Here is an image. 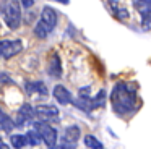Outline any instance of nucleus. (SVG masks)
Returning <instances> with one entry per match:
<instances>
[{
  "label": "nucleus",
  "instance_id": "2",
  "mask_svg": "<svg viewBox=\"0 0 151 149\" xmlns=\"http://www.w3.org/2000/svg\"><path fill=\"white\" fill-rule=\"evenodd\" d=\"M0 13L10 29H18L21 24V5L18 0H2Z\"/></svg>",
  "mask_w": 151,
  "mask_h": 149
},
{
  "label": "nucleus",
  "instance_id": "12",
  "mask_svg": "<svg viewBox=\"0 0 151 149\" xmlns=\"http://www.w3.org/2000/svg\"><path fill=\"white\" fill-rule=\"evenodd\" d=\"M24 89H26L28 94H39V96H47L49 94L47 86L42 81H26L24 83Z\"/></svg>",
  "mask_w": 151,
  "mask_h": 149
},
{
  "label": "nucleus",
  "instance_id": "1",
  "mask_svg": "<svg viewBox=\"0 0 151 149\" xmlns=\"http://www.w3.org/2000/svg\"><path fill=\"white\" fill-rule=\"evenodd\" d=\"M111 104L114 112L120 117L135 113L141 105L138 97V84L130 81H119L111 92Z\"/></svg>",
  "mask_w": 151,
  "mask_h": 149
},
{
  "label": "nucleus",
  "instance_id": "19",
  "mask_svg": "<svg viewBox=\"0 0 151 149\" xmlns=\"http://www.w3.org/2000/svg\"><path fill=\"white\" fill-rule=\"evenodd\" d=\"M0 149H10V148H8V146L5 144V143L2 141V139H0Z\"/></svg>",
  "mask_w": 151,
  "mask_h": 149
},
{
  "label": "nucleus",
  "instance_id": "17",
  "mask_svg": "<svg viewBox=\"0 0 151 149\" xmlns=\"http://www.w3.org/2000/svg\"><path fill=\"white\" fill-rule=\"evenodd\" d=\"M20 2H21V5H23L24 8H31L33 3H34V0H20Z\"/></svg>",
  "mask_w": 151,
  "mask_h": 149
},
{
  "label": "nucleus",
  "instance_id": "8",
  "mask_svg": "<svg viewBox=\"0 0 151 149\" xmlns=\"http://www.w3.org/2000/svg\"><path fill=\"white\" fill-rule=\"evenodd\" d=\"M52 94H54V97H55L57 102L62 104V105H67V104H70V102L73 100L72 92H70V91L67 89L65 86H62V84H57V86L54 87Z\"/></svg>",
  "mask_w": 151,
  "mask_h": 149
},
{
  "label": "nucleus",
  "instance_id": "3",
  "mask_svg": "<svg viewBox=\"0 0 151 149\" xmlns=\"http://www.w3.org/2000/svg\"><path fill=\"white\" fill-rule=\"evenodd\" d=\"M55 24H57V11L52 6H44L42 13H41V19L34 26V34L39 39H46L54 31Z\"/></svg>",
  "mask_w": 151,
  "mask_h": 149
},
{
  "label": "nucleus",
  "instance_id": "13",
  "mask_svg": "<svg viewBox=\"0 0 151 149\" xmlns=\"http://www.w3.org/2000/svg\"><path fill=\"white\" fill-rule=\"evenodd\" d=\"M34 109L29 105V104H24V105L20 107V110H18L17 113V125H23V123L29 122L31 118L34 117Z\"/></svg>",
  "mask_w": 151,
  "mask_h": 149
},
{
  "label": "nucleus",
  "instance_id": "6",
  "mask_svg": "<svg viewBox=\"0 0 151 149\" xmlns=\"http://www.w3.org/2000/svg\"><path fill=\"white\" fill-rule=\"evenodd\" d=\"M135 8L140 13L143 29H151V0H135Z\"/></svg>",
  "mask_w": 151,
  "mask_h": 149
},
{
  "label": "nucleus",
  "instance_id": "11",
  "mask_svg": "<svg viewBox=\"0 0 151 149\" xmlns=\"http://www.w3.org/2000/svg\"><path fill=\"white\" fill-rule=\"evenodd\" d=\"M109 6H111V11L119 21H127L128 19V10L122 5L117 0H109Z\"/></svg>",
  "mask_w": 151,
  "mask_h": 149
},
{
  "label": "nucleus",
  "instance_id": "18",
  "mask_svg": "<svg viewBox=\"0 0 151 149\" xmlns=\"http://www.w3.org/2000/svg\"><path fill=\"white\" fill-rule=\"evenodd\" d=\"M52 149H75V148H72V146H67V144H63V143H60V144L59 146H54V148Z\"/></svg>",
  "mask_w": 151,
  "mask_h": 149
},
{
  "label": "nucleus",
  "instance_id": "15",
  "mask_svg": "<svg viewBox=\"0 0 151 149\" xmlns=\"http://www.w3.org/2000/svg\"><path fill=\"white\" fill-rule=\"evenodd\" d=\"M85 144L88 146L89 149H104L102 143L99 141L96 136H93V135H86L85 136Z\"/></svg>",
  "mask_w": 151,
  "mask_h": 149
},
{
  "label": "nucleus",
  "instance_id": "14",
  "mask_svg": "<svg viewBox=\"0 0 151 149\" xmlns=\"http://www.w3.org/2000/svg\"><path fill=\"white\" fill-rule=\"evenodd\" d=\"M10 143H12L13 148L21 149V148H24V146L28 144V138H26V136H23V135H12L10 136Z\"/></svg>",
  "mask_w": 151,
  "mask_h": 149
},
{
  "label": "nucleus",
  "instance_id": "4",
  "mask_svg": "<svg viewBox=\"0 0 151 149\" xmlns=\"http://www.w3.org/2000/svg\"><path fill=\"white\" fill-rule=\"evenodd\" d=\"M34 130L41 135L42 141L49 146L50 149L57 144V130L54 126H50L47 122H36L34 123Z\"/></svg>",
  "mask_w": 151,
  "mask_h": 149
},
{
  "label": "nucleus",
  "instance_id": "20",
  "mask_svg": "<svg viewBox=\"0 0 151 149\" xmlns=\"http://www.w3.org/2000/svg\"><path fill=\"white\" fill-rule=\"evenodd\" d=\"M55 2H60V3H65V5H67V3H68V0H55Z\"/></svg>",
  "mask_w": 151,
  "mask_h": 149
},
{
  "label": "nucleus",
  "instance_id": "5",
  "mask_svg": "<svg viewBox=\"0 0 151 149\" xmlns=\"http://www.w3.org/2000/svg\"><path fill=\"white\" fill-rule=\"evenodd\" d=\"M23 50V44H21L20 39H5V41H0V58L2 60H8V58L18 55Z\"/></svg>",
  "mask_w": 151,
  "mask_h": 149
},
{
  "label": "nucleus",
  "instance_id": "10",
  "mask_svg": "<svg viewBox=\"0 0 151 149\" xmlns=\"http://www.w3.org/2000/svg\"><path fill=\"white\" fill-rule=\"evenodd\" d=\"M80 135H81V131H80L78 126H68V128L65 130V133H63V136H62V143L67 146L75 148L76 141L80 139Z\"/></svg>",
  "mask_w": 151,
  "mask_h": 149
},
{
  "label": "nucleus",
  "instance_id": "16",
  "mask_svg": "<svg viewBox=\"0 0 151 149\" xmlns=\"http://www.w3.org/2000/svg\"><path fill=\"white\" fill-rule=\"evenodd\" d=\"M26 138H28V143L33 146H37L41 141H42V138H41V135L36 131V130H29V131L26 133Z\"/></svg>",
  "mask_w": 151,
  "mask_h": 149
},
{
  "label": "nucleus",
  "instance_id": "7",
  "mask_svg": "<svg viewBox=\"0 0 151 149\" xmlns=\"http://www.w3.org/2000/svg\"><path fill=\"white\" fill-rule=\"evenodd\" d=\"M47 73L52 78H60L62 76V62L57 52H52L49 58V65H47Z\"/></svg>",
  "mask_w": 151,
  "mask_h": 149
},
{
  "label": "nucleus",
  "instance_id": "9",
  "mask_svg": "<svg viewBox=\"0 0 151 149\" xmlns=\"http://www.w3.org/2000/svg\"><path fill=\"white\" fill-rule=\"evenodd\" d=\"M36 115L42 117V118H57L59 117V109L55 105H49V104H39L34 107Z\"/></svg>",
  "mask_w": 151,
  "mask_h": 149
}]
</instances>
